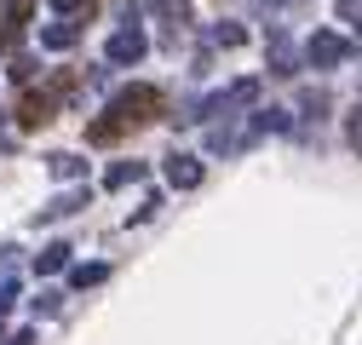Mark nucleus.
Listing matches in <instances>:
<instances>
[{"label":"nucleus","instance_id":"nucleus-10","mask_svg":"<svg viewBox=\"0 0 362 345\" xmlns=\"http://www.w3.org/2000/svg\"><path fill=\"white\" fill-rule=\"evenodd\" d=\"M270 64H276V75H293V52H288V35L282 29L270 35Z\"/></svg>","mask_w":362,"mask_h":345},{"label":"nucleus","instance_id":"nucleus-8","mask_svg":"<svg viewBox=\"0 0 362 345\" xmlns=\"http://www.w3.org/2000/svg\"><path fill=\"white\" fill-rule=\"evenodd\" d=\"M121 133H127V127H121L110 110H104V121H93V127H86V139H93V144H115Z\"/></svg>","mask_w":362,"mask_h":345},{"label":"nucleus","instance_id":"nucleus-11","mask_svg":"<svg viewBox=\"0 0 362 345\" xmlns=\"http://www.w3.org/2000/svg\"><path fill=\"white\" fill-rule=\"evenodd\" d=\"M132 179H144V161H121V167H110V190H121V185H132Z\"/></svg>","mask_w":362,"mask_h":345},{"label":"nucleus","instance_id":"nucleus-15","mask_svg":"<svg viewBox=\"0 0 362 345\" xmlns=\"http://www.w3.org/2000/svg\"><path fill=\"white\" fill-rule=\"evenodd\" d=\"M93 282H104V265H81L75 271V288H93Z\"/></svg>","mask_w":362,"mask_h":345},{"label":"nucleus","instance_id":"nucleus-18","mask_svg":"<svg viewBox=\"0 0 362 345\" xmlns=\"http://www.w3.org/2000/svg\"><path fill=\"white\" fill-rule=\"evenodd\" d=\"M339 18H362V0H339Z\"/></svg>","mask_w":362,"mask_h":345},{"label":"nucleus","instance_id":"nucleus-7","mask_svg":"<svg viewBox=\"0 0 362 345\" xmlns=\"http://www.w3.org/2000/svg\"><path fill=\"white\" fill-rule=\"evenodd\" d=\"M75 35H81V23H75V18H64V23H52L47 35H40V47H52V52H64V47H75Z\"/></svg>","mask_w":362,"mask_h":345},{"label":"nucleus","instance_id":"nucleus-12","mask_svg":"<svg viewBox=\"0 0 362 345\" xmlns=\"http://www.w3.org/2000/svg\"><path fill=\"white\" fill-rule=\"evenodd\" d=\"M167 23H190V0H156Z\"/></svg>","mask_w":362,"mask_h":345},{"label":"nucleus","instance_id":"nucleus-6","mask_svg":"<svg viewBox=\"0 0 362 345\" xmlns=\"http://www.w3.org/2000/svg\"><path fill=\"white\" fill-rule=\"evenodd\" d=\"M29 12H35V0H6V18H0V47H18Z\"/></svg>","mask_w":362,"mask_h":345},{"label":"nucleus","instance_id":"nucleus-9","mask_svg":"<svg viewBox=\"0 0 362 345\" xmlns=\"http://www.w3.org/2000/svg\"><path fill=\"white\" fill-rule=\"evenodd\" d=\"M64 265H69V247H64V242H52L47 253L35 259V271H40V276H52V271H64Z\"/></svg>","mask_w":362,"mask_h":345},{"label":"nucleus","instance_id":"nucleus-4","mask_svg":"<svg viewBox=\"0 0 362 345\" xmlns=\"http://www.w3.org/2000/svg\"><path fill=\"white\" fill-rule=\"evenodd\" d=\"M52 110H58V93H23V104H18V127H47L52 121Z\"/></svg>","mask_w":362,"mask_h":345},{"label":"nucleus","instance_id":"nucleus-3","mask_svg":"<svg viewBox=\"0 0 362 345\" xmlns=\"http://www.w3.org/2000/svg\"><path fill=\"white\" fill-rule=\"evenodd\" d=\"M144 47H150L144 29H115V35H110V47H104V58H110V64H139Z\"/></svg>","mask_w":362,"mask_h":345},{"label":"nucleus","instance_id":"nucleus-17","mask_svg":"<svg viewBox=\"0 0 362 345\" xmlns=\"http://www.w3.org/2000/svg\"><path fill=\"white\" fill-rule=\"evenodd\" d=\"M52 6H58V18H75V12L86 6V0H52Z\"/></svg>","mask_w":362,"mask_h":345},{"label":"nucleus","instance_id":"nucleus-13","mask_svg":"<svg viewBox=\"0 0 362 345\" xmlns=\"http://www.w3.org/2000/svg\"><path fill=\"white\" fill-rule=\"evenodd\" d=\"M52 179H81V156H52Z\"/></svg>","mask_w":362,"mask_h":345},{"label":"nucleus","instance_id":"nucleus-19","mask_svg":"<svg viewBox=\"0 0 362 345\" xmlns=\"http://www.w3.org/2000/svg\"><path fill=\"white\" fill-rule=\"evenodd\" d=\"M6 345H35V339H29V334H18V339H6Z\"/></svg>","mask_w":362,"mask_h":345},{"label":"nucleus","instance_id":"nucleus-14","mask_svg":"<svg viewBox=\"0 0 362 345\" xmlns=\"http://www.w3.org/2000/svg\"><path fill=\"white\" fill-rule=\"evenodd\" d=\"M213 40H218V47H242V29H236V23H218Z\"/></svg>","mask_w":362,"mask_h":345},{"label":"nucleus","instance_id":"nucleus-2","mask_svg":"<svg viewBox=\"0 0 362 345\" xmlns=\"http://www.w3.org/2000/svg\"><path fill=\"white\" fill-rule=\"evenodd\" d=\"M305 58H310L316 69H339V64L351 58V47H345V35H334V29H316V35L305 40Z\"/></svg>","mask_w":362,"mask_h":345},{"label":"nucleus","instance_id":"nucleus-16","mask_svg":"<svg viewBox=\"0 0 362 345\" xmlns=\"http://www.w3.org/2000/svg\"><path fill=\"white\" fill-rule=\"evenodd\" d=\"M345 133H351V150H356V156H362V110H356V115H351V127H345Z\"/></svg>","mask_w":362,"mask_h":345},{"label":"nucleus","instance_id":"nucleus-1","mask_svg":"<svg viewBox=\"0 0 362 345\" xmlns=\"http://www.w3.org/2000/svg\"><path fill=\"white\" fill-rule=\"evenodd\" d=\"M110 115L121 127H144V121H161V93L156 86H127V93H115Z\"/></svg>","mask_w":362,"mask_h":345},{"label":"nucleus","instance_id":"nucleus-5","mask_svg":"<svg viewBox=\"0 0 362 345\" xmlns=\"http://www.w3.org/2000/svg\"><path fill=\"white\" fill-rule=\"evenodd\" d=\"M167 185H173V190H196V185H202V161L173 150V156H167Z\"/></svg>","mask_w":362,"mask_h":345}]
</instances>
